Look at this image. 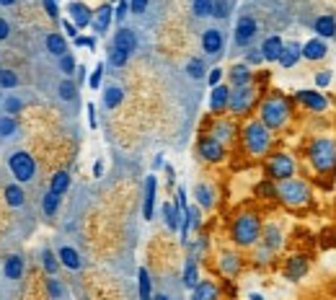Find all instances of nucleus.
Segmentation results:
<instances>
[{
    "label": "nucleus",
    "instance_id": "obj_50",
    "mask_svg": "<svg viewBox=\"0 0 336 300\" xmlns=\"http://www.w3.org/2000/svg\"><path fill=\"white\" fill-rule=\"evenodd\" d=\"M101 73H104V65H99V68L93 70L91 80H88V83H91V88H99V85H101Z\"/></svg>",
    "mask_w": 336,
    "mask_h": 300
},
{
    "label": "nucleus",
    "instance_id": "obj_41",
    "mask_svg": "<svg viewBox=\"0 0 336 300\" xmlns=\"http://www.w3.org/2000/svg\"><path fill=\"white\" fill-rule=\"evenodd\" d=\"M16 83H18V78L11 70H0V88H13Z\"/></svg>",
    "mask_w": 336,
    "mask_h": 300
},
{
    "label": "nucleus",
    "instance_id": "obj_38",
    "mask_svg": "<svg viewBox=\"0 0 336 300\" xmlns=\"http://www.w3.org/2000/svg\"><path fill=\"white\" fill-rule=\"evenodd\" d=\"M266 241H269V248H277V246L282 243V235H279L277 225H269V228H266Z\"/></svg>",
    "mask_w": 336,
    "mask_h": 300
},
{
    "label": "nucleus",
    "instance_id": "obj_49",
    "mask_svg": "<svg viewBox=\"0 0 336 300\" xmlns=\"http://www.w3.org/2000/svg\"><path fill=\"white\" fill-rule=\"evenodd\" d=\"M235 267H238V262H235V256H233V254H225V256H222V269L235 272Z\"/></svg>",
    "mask_w": 336,
    "mask_h": 300
},
{
    "label": "nucleus",
    "instance_id": "obj_20",
    "mask_svg": "<svg viewBox=\"0 0 336 300\" xmlns=\"http://www.w3.org/2000/svg\"><path fill=\"white\" fill-rule=\"evenodd\" d=\"M298 60H300V44L290 41L287 47H282V55H279V65L282 68H293Z\"/></svg>",
    "mask_w": 336,
    "mask_h": 300
},
{
    "label": "nucleus",
    "instance_id": "obj_42",
    "mask_svg": "<svg viewBox=\"0 0 336 300\" xmlns=\"http://www.w3.org/2000/svg\"><path fill=\"white\" fill-rule=\"evenodd\" d=\"M230 132H233V127L230 124H225V122H220L217 127H215V140L220 142V140H228L230 137Z\"/></svg>",
    "mask_w": 336,
    "mask_h": 300
},
{
    "label": "nucleus",
    "instance_id": "obj_28",
    "mask_svg": "<svg viewBox=\"0 0 336 300\" xmlns=\"http://www.w3.org/2000/svg\"><path fill=\"white\" fill-rule=\"evenodd\" d=\"M47 49H50L52 55L62 57V55L67 52V47H65V39H62L60 34H50V36H47Z\"/></svg>",
    "mask_w": 336,
    "mask_h": 300
},
{
    "label": "nucleus",
    "instance_id": "obj_17",
    "mask_svg": "<svg viewBox=\"0 0 336 300\" xmlns=\"http://www.w3.org/2000/svg\"><path fill=\"white\" fill-rule=\"evenodd\" d=\"M228 98H230V88H225V85H215L212 96H210V109L212 112H222L228 106Z\"/></svg>",
    "mask_w": 336,
    "mask_h": 300
},
{
    "label": "nucleus",
    "instance_id": "obj_13",
    "mask_svg": "<svg viewBox=\"0 0 336 300\" xmlns=\"http://www.w3.org/2000/svg\"><path fill=\"white\" fill-rule=\"evenodd\" d=\"M134 47H137L134 31H129V29H119V31H117V36H114V49H119V52L129 55V52H134Z\"/></svg>",
    "mask_w": 336,
    "mask_h": 300
},
{
    "label": "nucleus",
    "instance_id": "obj_8",
    "mask_svg": "<svg viewBox=\"0 0 336 300\" xmlns=\"http://www.w3.org/2000/svg\"><path fill=\"white\" fill-rule=\"evenodd\" d=\"M254 36H256V21H254L251 16L238 18V24H235V34H233L235 44H238V47H246V44H251V39H254Z\"/></svg>",
    "mask_w": 336,
    "mask_h": 300
},
{
    "label": "nucleus",
    "instance_id": "obj_26",
    "mask_svg": "<svg viewBox=\"0 0 336 300\" xmlns=\"http://www.w3.org/2000/svg\"><path fill=\"white\" fill-rule=\"evenodd\" d=\"M109 24H111V8H109V6H101V8L96 11L93 29H96V31H106V29H109Z\"/></svg>",
    "mask_w": 336,
    "mask_h": 300
},
{
    "label": "nucleus",
    "instance_id": "obj_48",
    "mask_svg": "<svg viewBox=\"0 0 336 300\" xmlns=\"http://www.w3.org/2000/svg\"><path fill=\"white\" fill-rule=\"evenodd\" d=\"M127 57H129V55H124V52L114 49V52H111V65H117V68H122V65H124V62H127Z\"/></svg>",
    "mask_w": 336,
    "mask_h": 300
},
{
    "label": "nucleus",
    "instance_id": "obj_18",
    "mask_svg": "<svg viewBox=\"0 0 336 300\" xmlns=\"http://www.w3.org/2000/svg\"><path fill=\"white\" fill-rule=\"evenodd\" d=\"M153 205H155V176L145 179V199H142V215L145 220L153 218Z\"/></svg>",
    "mask_w": 336,
    "mask_h": 300
},
{
    "label": "nucleus",
    "instance_id": "obj_58",
    "mask_svg": "<svg viewBox=\"0 0 336 300\" xmlns=\"http://www.w3.org/2000/svg\"><path fill=\"white\" fill-rule=\"evenodd\" d=\"M249 60H251V62H261L264 57H261V52H251V55H249Z\"/></svg>",
    "mask_w": 336,
    "mask_h": 300
},
{
    "label": "nucleus",
    "instance_id": "obj_51",
    "mask_svg": "<svg viewBox=\"0 0 336 300\" xmlns=\"http://www.w3.org/2000/svg\"><path fill=\"white\" fill-rule=\"evenodd\" d=\"M129 11V0H119V6H117V21H122Z\"/></svg>",
    "mask_w": 336,
    "mask_h": 300
},
{
    "label": "nucleus",
    "instance_id": "obj_40",
    "mask_svg": "<svg viewBox=\"0 0 336 300\" xmlns=\"http://www.w3.org/2000/svg\"><path fill=\"white\" fill-rule=\"evenodd\" d=\"M57 205H60V197L57 194H50L44 197V215H55V210H57Z\"/></svg>",
    "mask_w": 336,
    "mask_h": 300
},
{
    "label": "nucleus",
    "instance_id": "obj_46",
    "mask_svg": "<svg viewBox=\"0 0 336 300\" xmlns=\"http://www.w3.org/2000/svg\"><path fill=\"white\" fill-rule=\"evenodd\" d=\"M331 80H333L331 70H321V73H316V85H318V88H326Z\"/></svg>",
    "mask_w": 336,
    "mask_h": 300
},
{
    "label": "nucleus",
    "instance_id": "obj_5",
    "mask_svg": "<svg viewBox=\"0 0 336 300\" xmlns=\"http://www.w3.org/2000/svg\"><path fill=\"white\" fill-rule=\"evenodd\" d=\"M243 140H246V147L251 150L254 156H261L266 153V147H269V130L261 124V122H251L249 127H246V132H243Z\"/></svg>",
    "mask_w": 336,
    "mask_h": 300
},
{
    "label": "nucleus",
    "instance_id": "obj_7",
    "mask_svg": "<svg viewBox=\"0 0 336 300\" xmlns=\"http://www.w3.org/2000/svg\"><path fill=\"white\" fill-rule=\"evenodd\" d=\"M11 171L18 181H31L34 174H36V166H34V158L29 153H13L11 156Z\"/></svg>",
    "mask_w": 336,
    "mask_h": 300
},
{
    "label": "nucleus",
    "instance_id": "obj_37",
    "mask_svg": "<svg viewBox=\"0 0 336 300\" xmlns=\"http://www.w3.org/2000/svg\"><path fill=\"white\" fill-rule=\"evenodd\" d=\"M60 96H62L65 101H73V98H75V83H73V80H62V83H60Z\"/></svg>",
    "mask_w": 336,
    "mask_h": 300
},
{
    "label": "nucleus",
    "instance_id": "obj_24",
    "mask_svg": "<svg viewBox=\"0 0 336 300\" xmlns=\"http://www.w3.org/2000/svg\"><path fill=\"white\" fill-rule=\"evenodd\" d=\"M67 186H70V176L65 174V171H60V174H55L52 176V184H50V191L52 194H62V191H67Z\"/></svg>",
    "mask_w": 336,
    "mask_h": 300
},
{
    "label": "nucleus",
    "instance_id": "obj_32",
    "mask_svg": "<svg viewBox=\"0 0 336 300\" xmlns=\"http://www.w3.org/2000/svg\"><path fill=\"white\" fill-rule=\"evenodd\" d=\"M197 199L202 207H212V189L207 184H197Z\"/></svg>",
    "mask_w": 336,
    "mask_h": 300
},
{
    "label": "nucleus",
    "instance_id": "obj_9",
    "mask_svg": "<svg viewBox=\"0 0 336 300\" xmlns=\"http://www.w3.org/2000/svg\"><path fill=\"white\" fill-rule=\"evenodd\" d=\"M251 101H254V88L251 85H238L235 91H230V98H228V106L233 112H246L251 106Z\"/></svg>",
    "mask_w": 336,
    "mask_h": 300
},
{
    "label": "nucleus",
    "instance_id": "obj_1",
    "mask_svg": "<svg viewBox=\"0 0 336 300\" xmlns=\"http://www.w3.org/2000/svg\"><path fill=\"white\" fill-rule=\"evenodd\" d=\"M310 163L316 166V171H321V174H328V171L336 168V142L331 137H318L310 142Z\"/></svg>",
    "mask_w": 336,
    "mask_h": 300
},
{
    "label": "nucleus",
    "instance_id": "obj_36",
    "mask_svg": "<svg viewBox=\"0 0 336 300\" xmlns=\"http://www.w3.org/2000/svg\"><path fill=\"white\" fill-rule=\"evenodd\" d=\"M13 132H16L13 117H0V137H11Z\"/></svg>",
    "mask_w": 336,
    "mask_h": 300
},
{
    "label": "nucleus",
    "instance_id": "obj_47",
    "mask_svg": "<svg viewBox=\"0 0 336 300\" xmlns=\"http://www.w3.org/2000/svg\"><path fill=\"white\" fill-rule=\"evenodd\" d=\"M18 109H21V101H18L16 96H8V98H6V112H8V114H16Z\"/></svg>",
    "mask_w": 336,
    "mask_h": 300
},
{
    "label": "nucleus",
    "instance_id": "obj_55",
    "mask_svg": "<svg viewBox=\"0 0 336 300\" xmlns=\"http://www.w3.org/2000/svg\"><path fill=\"white\" fill-rule=\"evenodd\" d=\"M88 122H91V127H96V109H93V104H88Z\"/></svg>",
    "mask_w": 336,
    "mask_h": 300
},
{
    "label": "nucleus",
    "instance_id": "obj_57",
    "mask_svg": "<svg viewBox=\"0 0 336 300\" xmlns=\"http://www.w3.org/2000/svg\"><path fill=\"white\" fill-rule=\"evenodd\" d=\"M50 290H52V295H62V287H60L55 280H50Z\"/></svg>",
    "mask_w": 336,
    "mask_h": 300
},
{
    "label": "nucleus",
    "instance_id": "obj_52",
    "mask_svg": "<svg viewBox=\"0 0 336 300\" xmlns=\"http://www.w3.org/2000/svg\"><path fill=\"white\" fill-rule=\"evenodd\" d=\"M129 8H132L134 13H142V11L148 8V0H129Z\"/></svg>",
    "mask_w": 336,
    "mask_h": 300
},
{
    "label": "nucleus",
    "instance_id": "obj_2",
    "mask_svg": "<svg viewBox=\"0 0 336 300\" xmlns=\"http://www.w3.org/2000/svg\"><path fill=\"white\" fill-rule=\"evenodd\" d=\"M287 114H290V104L282 98V96H272L261 104V124L266 130H277L287 122Z\"/></svg>",
    "mask_w": 336,
    "mask_h": 300
},
{
    "label": "nucleus",
    "instance_id": "obj_14",
    "mask_svg": "<svg viewBox=\"0 0 336 300\" xmlns=\"http://www.w3.org/2000/svg\"><path fill=\"white\" fill-rule=\"evenodd\" d=\"M313 29H316V34H318V39H331V36H336V18L333 16H318L316 18V24H313Z\"/></svg>",
    "mask_w": 336,
    "mask_h": 300
},
{
    "label": "nucleus",
    "instance_id": "obj_35",
    "mask_svg": "<svg viewBox=\"0 0 336 300\" xmlns=\"http://www.w3.org/2000/svg\"><path fill=\"white\" fill-rule=\"evenodd\" d=\"M137 277H140V300H150V274H148V269H140Z\"/></svg>",
    "mask_w": 336,
    "mask_h": 300
},
{
    "label": "nucleus",
    "instance_id": "obj_43",
    "mask_svg": "<svg viewBox=\"0 0 336 300\" xmlns=\"http://www.w3.org/2000/svg\"><path fill=\"white\" fill-rule=\"evenodd\" d=\"M228 13H230V8H228L225 0H217V3H212V16L215 18H225Z\"/></svg>",
    "mask_w": 336,
    "mask_h": 300
},
{
    "label": "nucleus",
    "instance_id": "obj_54",
    "mask_svg": "<svg viewBox=\"0 0 336 300\" xmlns=\"http://www.w3.org/2000/svg\"><path fill=\"white\" fill-rule=\"evenodd\" d=\"M44 8H47L50 16H57V3H55V0H44Z\"/></svg>",
    "mask_w": 336,
    "mask_h": 300
},
{
    "label": "nucleus",
    "instance_id": "obj_29",
    "mask_svg": "<svg viewBox=\"0 0 336 300\" xmlns=\"http://www.w3.org/2000/svg\"><path fill=\"white\" fill-rule=\"evenodd\" d=\"M21 272H24V262H21L18 256H11V259L6 262V274H8V280H18Z\"/></svg>",
    "mask_w": 336,
    "mask_h": 300
},
{
    "label": "nucleus",
    "instance_id": "obj_6",
    "mask_svg": "<svg viewBox=\"0 0 336 300\" xmlns=\"http://www.w3.org/2000/svg\"><path fill=\"white\" fill-rule=\"evenodd\" d=\"M266 171H269V176L277 179V181L293 179V174H295V161H293V156H287V153H277V156L269 158Z\"/></svg>",
    "mask_w": 336,
    "mask_h": 300
},
{
    "label": "nucleus",
    "instance_id": "obj_60",
    "mask_svg": "<svg viewBox=\"0 0 336 300\" xmlns=\"http://www.w3.org/2000/svg\"><path fill=\"white\" fill-rule=\"evenodd\" d=\"M13 3V0H0V6H11Z\"/></svg>",
    "mask_w": 336,
    "mask_h": 300
},
{
    "label": "nucleus",
    "instance_id": "obj_12",
    "mask_svg": "<svg viewBox=\"0 0 336 300\" xmlns=\"http://www.w3.org/2000/svg\"><path fill=\"white\" fill-rule=\"evenodd\" d=\"M282 47H284V41H282L279 36H266L259 52H261V57H264L266 62H274V60H279V55H282Z\"/></svg>",
    "mask_w": 336,
    "mask_h": 300
},
{
    "label": "nucleus",
    "instance_id": "obj_33",
    "mask_svg": "<svg viewBox=\"0 0 336 300\" xmlns=\"http://www.w3.org/2000/svg\"><path fill=\"white\" fill-rule=\"evenodd\" d=\"M6 199H8L11 207H21L24 205V191H21L18 186H8L6 189Z\"/></svg>",
    "mask_w": 336,
    "mask_h": 300
},
{
    "label": "nucleus",
    "instance_id": "obj_22",
    "mask_svg": "<svg viewBox=\"0 0 336 300\" xmlns=\"http://www.w3.org/2000/svg\"><path fill=\"white\" fill-rule=\"evenodd\" d=\"M70 16L75 21V26H88L91 24V11H88L83 3H70Z\"/></svg>",
    "mask_w": 336,
    "mask_h": 300
},
{
    "label": "nucleus",
    "instance_id": "obj_10",
    "mask_svg": "<svg viewBox=\"0 0 336 300\" xmlns=\"http://www.w3.org/2000/svg\"><path fill=\"white\" fill-rule=\"evenodd\" d=\"M300 57L316 62V60H323L326 57V41L323 39H308L305 44L300 47Z\"/></svg>",
    "mask_w": 336,
    "mask_h": 300
},
{
    "label": "nucleus",
    "instance_id": "obj_3",
    "mask_svg": "<svg viewBox=\"0 0 336 300\" xmlns=\"http://www.w3.org/2000/svg\"><path fill=\"white\" fill-rule=\"evenodd\" d=\"M277 197L282 202H287V205H305L308 197H310V189L300 179H284L277 186Z\"/></svg>",
    "mask_w": 336,
    "mask_h": 300
},
{
    "label": "nucleus",
    "instance_id": "obj_23",
    "mask_svg": "<svg viewBox=\"0 0 336 300\" xmlns=\"http://www.w3.org/2000/svg\"><path fill=\"white\" fill-rule=\"evenodd\" d=\"M60 262H62L67 269H80V256H78V251L70 248V246L60 248Z\"/></svg>",
    "mask_w": 336,
    "mask_h": 300
},
{
    "label": "nucleus",
    "instance_id": "obj_31",
    "mask_svg": "<svg viewBox=\"0 0 336 300\" xmlns=\"http://www.w3.org/2000/svg\"><path fill=\"white\" fill-rule=\"evenodd\" d=\"M197 280H199V277H197V262L189 259V262H186V269H184V285L194 290V287H197Z\"/></svg>",
    "mask_w": 336,
    "mask_h": 300
},
{
    "label": "nucleus",
    "instance_id": "obj_53",
    "mask_svg": "<svg viewBox=\"0 0 336 300\" xmlns=\"http://www.w3.org/2000/svg\"><path fill=\"white\" fill-rule=\"evenodd\" d=\"M220 78H222V70L220 68L210 70V85H212V88H215V85H220Z\"/></svg>",
    "mask_w": 336,
    "mask_h": 300
},
{
    "label": "nucleus",
    "instance_id": "obj_11",
    "mask_svg": "<svg viewBox=\"0 0 336 300\" xmlns=\"http://www.w3.org/2000/svg\"><path fill=\"white\" fill-rule=\"evenodd\" d=\"M298 101H300V104H305L308 109H313V112H323L326 106H328L326 96H323V93H318V91H298Z\"/></svg>",
    "mask_w": 336,
    "mask_h": 300
},
{
    "label": "nucleus",
    "instance_id": "obj_34",
    "mask_svg": "<svg viewBox=\"0 0 336 300\" xmlns=\"http://www.w3.org/2000/svg\"><path fill=\"white\" fill-rule=\"evenodd\" d=\"M212 3H215V0H194V16L197 18L212 16Z\"/></svg>",
    "mask_w": 336,
    "mask_h": 300
},
{
    "label": "nucleus",
    "instance_id": "obj_27",
    "mask_svg": "<svg viewBox=\"0 0 336 300\" xmlns=\"http://www.w3.org/2000/svg\"><path fill=\"white\" fill-rule=\"evenodd\" d=\"M163 215H166V225L171 228V230H176L178 225H181V218H184V212H178L173 205H166L163 207Z\"/></svg>",
    "mask_w": 336,
    "mask_h": 300
},
{
    "label": "nucleus",
    "instance_id": "obj_15",
    "mask_svg": "<svg viewBox=\"0 0 336 300\" xmlns=\"http://www.w3.org/2000/svg\"><path fill=\"white\" fill-rule=\"evenodd\" d=\"M202 47H205L207 55H217L222 49V34L217 29H207L202 34Z\"/></svg>",
    "mask_w": 336,
    "mask_h": 300
},
{
    "label": "nucleus",
    "instance_id": "obj_25",
    "mask_svg": "<svg viewBox=\"0 0 336 300\" xmlns=\"http://www.w3.org/2000/svg\"><path fill=\"white\" fill-rule=\"evenodd\" d=\"M230 80H233L235 88H238V85H249V80H251V70L246 68V65H235V68L230 70Z\"/></svg>",
    "mask_w": 336,
    "mask_h": 300
},
{
    "label": "nucleus",
    "instance_id": "obj_45",
    "mask_svg": "<svg viewBox=\"0 0 336 300\" xmlns=\"http://www.w3.org/2000/svg\"><path fill=\"white\" fill-rule=\"evenodd\" d=\"M60 68H62V73H65V75H70V73L75 70V60H73L70 55H62V60H60Z\"/></svg>",
    "mask_w": 336,
    "mask_h": 300
},
{
    "label": "nucleus",
    "instance_id": "obj_21",
    "mask_svg": "<svg viewBox=\"0 0 336 300\" xmlns=\"http://www.w3.org/2000/svg\"><path fill=\"white\" fill-rule=\"evenodd\" d=\"M191 300H217V287L212 282H197L191 290Z\"/></svg>",
    "mask_w": 336,
    "mask_h": 300
},
{
    "label": "nucleus",
    "instance_id": "obj_56",
    "mask_svg": "<svg viewBox=\"0 0 336 300\" xmlns=\"http://www.w3.org/2000/svg\"><path fill=\"white\" fill-rule=\"evenodd\" d=\"M8 31H11V29H8V24H6L3 18H0V39H6V36H8Z\"/></svg>",
    "mask_w": 336,
    "mask_h": 300
},
{
    "label": "nucleus",
    "instance_id": "obj_30",
    "mask_svg": "<svg viewBox=\"0 0 336 300\" xmlns=\"http://www.w3.org/2000/svg\"><path fill=\"white\" fill-rule=\"evenodd\" d=\"M104 104L109 106V109H114V106L122 104V88H117V85H111V88H106L104 93Z\"/></svg>",
    "mask_w": 336,
    "mask_h": 300
},
{
    "label": "nucleus",
    "instance_id": "obj_39",
    "mask_svg": "<svg viewBox=\"0 0 336 300\" xmlns=\"http://www.w3.org/2000/svg\"><path fill=\"white\" fill-rule=\"evenodd\" d=\"M186 73H189L191 78H205V65H202V60H189Z\"/></svg>",
    "mask_w": 336,
    "mask_h": 300
},
{
    "label": "nucleus",
    "instance_id": "obj_4",
    "mask_svg": "<svg viewBox=\"0 0 336 300\" xmlns=\"http://www.w3.org/2000/svg\"><path fill=\"white\" fill-rule=\"evenodd\" d=\"M259 218L256 215H241L235 223H233V238H235V243H241V246H251L256 238H259Z\"/></svg>",
    "mask_w": 336,
    "mask_h": 300
},
{
    "label": "nucleus",
    "instance_id": "obj_16",
    "mask_svg": "<svg viewBox=\"0 0 336 300\" xmlns=\"http://www.w3.org/2000/svg\"><path fill=\"white\" fill-rule=\"evenodd\" d=\"M199 153H202V158H207V161H220L222 158V145L215 137H205L199 142Z\"/></svg>",
    "mask_w": 336,
    "mask_h": 300
},
{
    "label": "nucleus",
    "instance_id": "obj_19",
    "mask_svg": "<svg viewBox=\"0 0 336 300\" xmlns=\"http://www.w3.org/2000/svg\"><path fill=\"white\" fill-rule=\"evenodd\" d=\"M305 272H308V259L305 256H293V259L287 262V269H284V274L290 277V280H300Z\"/></svg>",
    "mask_w": 336,
    "mask_h": 300
},
{
    "label": "nucleus",
    "instance_id": "obj_44",
    "mask_svg": "<svg viewBox=\"0 0 336 300\" xmlns=\"http://www.w3.org/2000/svg\"><path fill=\"white\" fill-rule=\"evenodd\" d=\"M57 256H52V251H44V267H47V272L50 274H55L57 272Z\"/></svg>",
    "mask_w": 336,
    "mask_h": 300
},
{
    "label": "nucleus",
    "instance_id": "obj_59",
    "mask_svg": "<svg viewBox=\"0 0 336 300\" xmlns=\"http://www.w3.org/2000/svg\"><path fill=\"white\" fill-rule=\"evenodd\" d=\"M150 300H171L168 295H155V297H150Z\"/></svg>",
    "mask_w": 336,
    "mask_h": 300
}]
</instances>
